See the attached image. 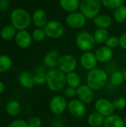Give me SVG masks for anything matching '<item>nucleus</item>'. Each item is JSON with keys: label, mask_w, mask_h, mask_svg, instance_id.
I'll list each match as a JSON object with an SVG mask.
<instances>
[{"label": "nucleus", "mask_w": 126, "mask_h": 127, "mask_svg": "<svg viewBox=\"0 0 126 127\" xmlns=\"http://www.w3.org/2000/svg\"><path fill=\"white\" fill-rule=\"evenodd\" d=\"M94 25L98 28H108L112 23L111 18L106 14H99L94 19Z\"/></svg>", "instance_id": "412c9836"}, {"label": "nucleus", "mask_w": 126, "mask_h": 127, "mask_svg": "<svg viewBox=\"0 0 126 127\" xmlns=\"http://www.w3.org/2000/svg\"><path fill=\"white\" fill-rule=\"evenodd\" d=\"M102 5L108 9H116L124 3V0H101Z\"/></svg>", "instance_id": "7c9ffc66"}, {"label": "nucleus", "mask_w": 126, "mask_h": 127, "mask_svg": "<svg viewBox=\"0 0 126 127\" xmlns=\"http://www.w3.org/2000/svg\"><path fill=\"white\" fill-rule=\"evenodd\" d=\"M105 45L112 50L117 48L120 45V38L116 36H109L105 42Z\"/></svg>", "instance_id": "72a5a7b5"}, {"label": "nucleus", "mask_w": 126, "mask_h": 127, "mask_svg": "<svg viewBox=\"0 0 126 127\" xmlns=\"http://www.w3.org/2000/svg\"><path fill=\"white\" fill-rule=\"evenodd\" d=\"M9 3L8 0H1L0 1V9L1 10H5L8 8Z\"/></svg>", "instance_id": "58836bf2"}, {"label": "nucleus", "mask_w": 126, "mask_h": 127, "mask_svg": "<svg viewBox=\"0 0 126 127\" xmlns=\"http://www.w3.org/2000/svg\"><path fill=\"white\" fill-rule=\"evenodd\" d=\"M16 34V29L11 25H6L1 30L0 36L4 40H10L15 37Z\"/></svg>", "instance_id": "b1692460"}, {"label": "nucleus", "mask_w": 126, "mask_h": 127, "mask_svg": "<svg viewBox=\"0 0 126 127\" xmlns=\"http://www.w3.org/2000/svg\"><path fill=\"white\" fill-rule=\"evenodd\" d=\"M57 127V126H52V127Z\"/></svg>", "instance_id": "37998d69"}, {"label": "nucleus", "mask_w": 126, "mask_h": 127, "mask_svg": "<svg viewBox=\"0 0 126 127\" xmlns=\"http://www.w3.org/2000/svg\"><path fill=\"white\" fill-rule=\"evenodd\" d=\"M32 35L26 30L19 31L15 36V41L17 45L22 48L29 47L32 42Z\"/></svg>", "instance_id": "4468645a"}, {"label": "nucleus", "mask_w": 126, "mask_h": 127, "mask_svg": "<svg viewBox=\"0 0 126 127\" xmlns=\"http://www.w3.org/2000/svg\"><path fill=\"white\" fill-rule=\"evenodd\" d=\"M46 36L51 39H58L61 37L65 31L64 25L58 21H48L44 27Z\"/></svg>", "instance_id": "423d86ee"}, {"label": "nucleus", "mask_w": 126, "mask_h": 127, "mask_svg": "<svg viewBox=\"0 0 126 127\" xmlns=\"http://www.w3.org/2000/svg\"><path fill=\"white\" fill-rule=\"evenodd\" d=\"M104 127H126L125 121L117 115H111L106 117L103 124Z\"/></svg>", "instance_id": "6ab92c4d"}, {"label": "nucleus", "mask_w": 126, "mask_h": 127, "mask_svg": "<svg viewBox=\"0 0 126 127\" xmlns=\"http://www.w3.org/2000/svg\"><path fill=\"white\" fill-rule=\"evenodd\" d=\"M12 62L7 55H0V73H3L10 69Z\"/></svg>", "instance_id": "c85d7f7f"}, {"label": "nucleus", "mask_w": 126, "mask_h": 127, "mask_svg": "<svg viewBox=\"0 0 126 127\" xmlns=\"http://www.w3.org/2000/svg\"><path fill=\"white\" fill-rule=\"evenodd\" d=\"M86 19L80 11H74L68 13L65 21L67 25L72 28H81L85 25Z\"/></svg>", "instance_id": "9d476101"}, {"label": "nucleus", "mask_w": 126, "mask_h": 127, "mask_svg": "<svg viewBox=\"0 0 126 127\" xmlns=\"http://www.w3.org/2000/svg\"><path fill=\"white\" fill-rule=\"evenodd\" d=\"M61 7L68 13L76 11L79 8V0H59Z\"/></svg>", "instance_id": "4be33fe9"}, {"label": "nucleus", "mask_w": 126, "mask_h": 127, "mask_svg": "<svg viewBox=\"0 0 126 127\" xmlns=\"http://www.w3.org/2000/svg\"><path fill=\"white\" fill-rule=\"evenodd\" d=\"M95 56L98 62L100 63H108L109 62L114 55L113 50L106 45H102L99 47L95 51Z\"/></svg>", "instance_id": "dca6fc26"}, {"label": "nucleus", "mask_w": 126, "mask_h": 127, "mask_svg": "<svg viewBox=\"0 0 126 127\" xmlns=\"http://www.w3.org/2000/svg\"><path fill=\"white\" fill-rule=\"evenodd\" d=\"M12 25L18 31L25 30L31 22V16L23 8H16L10 14Z\"/></svg>", "instance_id": "7ed1b4c3"}, {"label": "nucleus", "mask_w": 126, "mask_h": 127, "mask_svg": "<svg viewBox=\"0 0 126 127\" xmlns=\"http://www.w3.org/2000/svg\"><path fill=\"white\" fill-rule=\"evenodd\" d=\"M109 80L112 86H119L122 85L123 83V82L125 81L123 72L120 71H115L114 72L111 73L110 75Z\"/></svg>", "instance_id": "cd10ccee"}, {"label": "nucleus", "mask_w": 126, "mask_h": 127, "mask_svg": "<svg viewBox=\"0 0 126 127\" xmlns=\"http://www.w3.org/2000/svg\"><path fill=\"white\" fill-rule=\"evenodd\" d=\"M64 95H65V97L74 99V97H75L76 96H77V91H76V89L73 88V87L68 86V87L65 88V90H64Z\"/></svg>", "instance_id": "f704fd0d"}, {"label": "nucleus", "mask_w": 126, "mask_h": 127, "mask_svg": "<svg viewBox=\"0 0 126 127\" xmlns=\"http://www.w3.org/2000/svg\"><path fill=\"white\" fill-rule=\"evenodd\" d=\"M49 107L53 114L56 115L62 114L68 107V102L65 97L62 95L53 96L50 101Z\"/></svg>", "instance_id": "6e6552de"}, {"label": "nucleus", "mask_w": 126, "mask_h": 127, "mask_svg": "<svg viewBox=\"0 0 126 127\" xmlns=\"http://www.w3.org/2000/svg\"><path fill=\"white\" fill-rule=\"evenodd\" d=\"M47 72L44 71H37L34 74V82L36 85H43L47 83Z\"/></svg>", "instance_id": "2f4dec72"}, {"label": "nucleus", "mask_w": 126, "mask_h": 127, "mask_svg": "<svg viewBox=\"0 0 126 127\" xmlns=\"http://www.w3.org/2000/svg\"><path fill=\"white\" fill-rule=\"evenodd\" d=\"M102 4L101 0H81L79 9L86 19H94L99 15Z\"/></svg>", "instance_id": "20e7f679"}, {"label": "nucleus", "mask_w": 126, "mask_h": 127, "mask_svg": "<svg viewBox=\"0 0 126 127\" xmlns=\"http://www.w3.org/2000/svg\"><path fill=\"white\" fill-rule=\"evenodd\" d=\"M113 104L115 110H123L126 107V99L123 97H118L114 99V100L113 101Z\"/></svg>", "instance_id": "473e14b6"}, {"label": "nucleus", "mask_w": 126, "mask_h": 127, "mask_svg": "<svg viewBox=\"0 0 126 127\" xmlns=\"http://www.w3.org/2000/svg\"><path fill=\"white\" fill-rule=\"evenodd\" d=\"M114 18L118 23H123L126 21V6L123 4L114 11Z\"/></svg>", "instance_id": "a878e982"}, {"label": "nucleus", "mask_w": 126, "mask_h": 127, "mask_svg": "<svg viewBox=\"0 0 126 127\" xmlns=\"http://www.w3.org/2000/svg\"><path fill=\"white\" fill-rule=\"evenodd\" d=\"M67 109L75 118H81L86 112L85 104L79 99H72L68 103Z\"/></svg>", "instance_id": "9b49d317"}, {"label": "nucleus", "mask_w": 126, "mask_h": 127, "mask_svg": "<svg viewBox=\"0 0 126 127\" xmlns=\"http://www.w3.org/2000/svg\"><path fill=\"white\" fill-rule=\"evenodd\" d=\"M8 127H29L27 122H26L24 120L22 119H18V120H15L13 121H12Z\"/></svg>", "instance_id": "c9c22d12"}, {"label": "nucleus", "mask_w": 126, "mask_h": 127, "mask_svg": "<svg viewBox=\"0 0 126 127\" xmlns=\"http://www.w3.org/2000/svg\"><path fill=\"white\" fill-rule=\"evenodd\" d=\"M29 127H40L42 125V121L38 117H33L27 121Z\"/></svg>", "instance_id": "e433bc0d"}, {"label": "nucleus", "mask_w": 126, "mask_h": 127, "mask_svg": "<svg viewBox=\"0 0 126 127\" xmlns=\"http://www.w3.org/2000/svg\"><path fill=\"white\" fill-rule=\"evenodd\" d=\"M108 79V73L105 70L95 68L93 70L89 71L86 77V83L94 91H98L106 86Z\"/></svg>", "instance_id": "f257e3e1"}, {"label": "nucleus", "mask_w": 126, "mask_h": 127, "mask_svg": "<svg viewBox=\"0 0 126 127\" xmlns=\"http://www.w3.org/2000/svg\"><path fill=\"white\" fill-rule=\"evenodd\" d=\"M47 85L49 89L52 92H59L62 90L66 83V74L62 72L59 68L49 69L47 71Z\"/></svg>", "instance_id": "f03ea898"}, {"label": "nucleus", "mask_w": 126, "mask_h": 127, "mask_svg": "<svg viewBox=\"0 0 126 127\" xmlns=\"http://www.w3.org/2000/svg\"><path fill=\"white\" fill-rule=\"evenodd\" d=\"M120 45L122 48L126 50V32L123 33L120 37Z\"/></svg>", "instance_id": "4c0bfd02"}, {"label": "nucleus", "mask_w": 126, "mask_h": 127, "mask_svg": "<svg viewBox=\"0 0 126 127\" xmlns=\"http://www.w3.org/2000/svg\"><path fill=\"white\" fill-rule=\"evenodd\" d=\"M6 111L8 115L11 116H16L21 112V105L18 101L12 100L7 104Z\"/></svg>", "instance_id": "bb28decb"}, {"label": "nucleus", "mask_w": 126, "mask_h": 127, "mask_svg": "<svg viewBox=\"0 0 126 127\" xmlns=\"http://www.w3.org/2000/svg\"><path fill=\"white\" fill-rule=\"evenodd\" d=\"M93 35H94L95 42L97 44L105 43L106 40L109 37V33L108 30L105 28H98Z\"/></svg>", "instance_id": "393cba45"}, {"label": "nucleus", "mask_w": 126, "mask_h": 127, "mask_svg": "<svg viewBox=\"0 0 126 127\" xmlns=\"http://www.w3.org/2000/svg\"><path fill=\"white\" fill-rule=\"evenodd\" d=\"M60 57L61 56L59 55V53L57 51L51 50L48 51L45 56L43 60V63L49 69L56 68V67H58Z\"/></svg>", "instance_id": "2eb2a0df"}, {"label": "nucleus", "mask_w": 126, "mask_h": 127, "mask_svg": "<svg viewBox=\"0 0 126 127\" xmlns=\"http://www.w3.org/2000/svg\"><path fill=\"white\" fill-rule=\"evenodd\" d=\"M124 1H126V0H124Z\"/></svg>", "instance_id": "c03bdc74"}, {"label": "nucleus", "mask_w": 126, "mask_h": 127, "mask_svg": "<svg viewBox=\"0 0 126 127\" xmlns=\"http://www.w3.org/2000/svg\"><path fill=\"white\" fill-rule=\"evenodd\" d=\"M77 97L85 104L91 103L94 99V91L87 84L80 85L77 89Z\"/></svg>", "instance_id": "f8f14e48"}, {"label": "nucleus", "mask_w": 126, "mask_h": 127, "mask_svg": "<svg viewBox=\"0 0 126 127\" xmlns=\"http://www.w3.org/2000/svg\"><path fill=\"white\" fill-rule=\"evenodd\" d=\"M122 72H123V77H124V80L126 82V68L124 69V70H123Z\"/></svg>", "instance_id": "a19ab883"}, {"label": "nucleus", "mask_w": 126, "mask_h": 127, "mask_svg": "<svg viewBox=\"0 0 126 127\" xmlns=\"http://www.w3.org/2000/svg\"><path fill=\"white\" fill-rule=\"evenodd\" d=\"M97 62L95 54L91 51L84 52L80 57V64L82 67L87 71H91L95 68Z\"/></svg>", "instance_id": "ddd939ff"}, {"label": "nucleus", "mask_w": 126, "mask_h": 127, "mask_svg": "<svg viewBox=\"0 0 126 127\" xmlns=\"http://www.w3.org/2000/svg\"><path fill=\"white\" fill-rule=\"evenodd\" d=\"M8 1H9V0H8Z\"/></svg>", "instance_id": "a18cd8bd"}, {"label": "nucleus", "mask_w": 126, "mask_h": 127, "mask_svg": "<svg viewBox=\"0 0 126 127\" xmlns=\"http://www.w3.org/2000/svg\"><path fill=\"white\" fill-rule=\"evenodd\" d=\"M76 66L77 61L74 56L71 54H65L61 56L58 64V68L65 74L74 71Z\"/></svg>", "instance_id": "0eeeda50"}, {"label": "nucleus", "mask_w": 126, "mask_h": 127, "mask_svg": "<svg viewBox=\"0 0 126 127\" xmlns=\"http://www.w3.org/2000/svg\"><path fill=\"white\" fill-rule=\"evenodd\" d=\"M76 44L79 49L83 52L91 51L96 42L94 35L88 31H81L76 37Z\"/></svg>", "instance_id": "39448f33"}, {"label": "nucleus", "mask_w": 126, "mask_h": 127, "mask_svg": "<svg viewBox=\"0 0 126 127\" xmlns=\"http://www.w3.org/2000/svg\"><path fill=\"white\" fill-rule=\"evenodd\" d=\"M105 118L97 112L91 113L87 118L88 124L91 127H101L103 126Z\"/></svg>", "instance_id": "aec40b11"}, {"label": "nucleus", "mask_w": 126, "mask_h": 127, "mask_svg": "<svg viewBox=\"0 0 126 127\" xmlns=\"http://www.w3.org/2000/svg\"><path fill=\"white\" fill-rule=\"evenodd\" d=\"M19 81L20 84L25 89H32L35 85L34 75L27 71L20 73L19 76Z\"/></svg>", "instance_id": "a211bd4d"}, {"label": "nucleus", "mask_w": 126, "mask_h": 127, "mask_svg": "<svg viewBox=\"0 0 126 127\" xmlns=\"http://www.w3.org/2000/svg\"><path fill=\"white\" fill-rule=\"evenodd\" d=\"M46 33L44 28H36L32 33V38L36 42H41L46 37Z\"/></svg>", "instance_id": "c756f323"}, {"label": "nucleus", "mask_w": 126, "mask_h": 127, "mask_svg": "<svg viewBox=\"0 0 126 127\" xmlns=\"http://www.w3.org/2000/svg\"><path fill=\"white\" fill-rule=\"evenodd\" d=\"M4 83L0 81V94H1L3 92H4Z\"/></svg>", "instance_id": "ea45409f"}, {"label": "nucleus", "mask_w": 126, "mask_h": 127, "mask_svg": "<svg viewBox=\"0 0 126 127\" xmlns=\"http://www.w3.org/2000/svg\"><path fill=\"white\" fill-rule=\"evenodd\" d=\"M66 83L68 86L77 89L81 85V78L76 72L72 71L66 74Z\"/></svg>", "instance_id": "5701e85b"}, {"label": "nucleus", "mask_w": 126, "mask_h": 127, "mask_svg": "<svg viewBox=\"0 0 126 127\" xmlns=\"http://www.w3.org/2000/svg\"><path fill=\"white\" fill-rule=\"evenodd\" d=\"M94 108L96 109V112H99L105 118L113 115L115 110L113 102L105 98L98 99L95 102Z\"/></svg>", "instance_id": "1a4fd4ad"}, {"label": "nucleus", "mask_w": 126, "mask_h": 127, "mask_svg": "<svg viewBox=\"0 0 126 127\" xmlns=\"http://www.w3.org/2000/svg\"><path fill=\"white\" fill-rule=\"evenodd\" d=\"M124 121H125V124H126V116H125V118H124Z\"/></svg>", "instance_id": "79ce46f5"}, {"label": "nucleus", "mask_w": 126, "mask_h": 127, "mask_svg": "<svg viewBox=\"0 0 126 127\" xmlns=\"http://www.w3.org/2000/svg\"><path fill=\"white\" fill-rule=\"evenodd\" d=\"M32 20L37 28H44L48 23V14L42 9H37L34 11Z\"/></svg>", "instance_id": "f3484780"}]
</instances>
